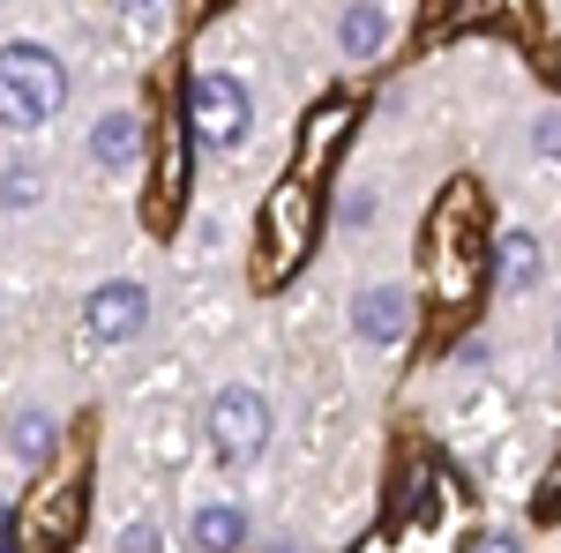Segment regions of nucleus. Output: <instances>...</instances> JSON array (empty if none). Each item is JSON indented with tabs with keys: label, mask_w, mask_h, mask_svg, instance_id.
<instances>
[{
	"label": "nucleus",
	"mask_w": 561,
	"mask_h": 553,
	"mask_svg": "<svg viewBox=\"0 0 561 553\" xmlns=\"http://www.w3.org/2000/svg\"><path fill=\"white\" fill-rule=\"evenodd\" d=\"M83 509H90V457L68 449L60 464L45 471V486L23 502V546L31 553H60L83 539Z\"/></svg>",
	"instance_id": "nucleus-4"
},
{
	"label": "nucleus",
	"mask_w": 561,
	"mask_h": 553,
	"mask_svg": "<svg viewBox=\"0 0 561 553\" xmlns=\"http://www.w3.org/2000/svg\"><path fill=\"white\" fill-rule=\"evenodd\" d=\"M314 240H322V203H314V180H307V172H285V180L270 187L262 224H255V285H262V292L293 285V277H300V262L314 255Z\"/></svg>",
	"instance_id": "nucleus-2"
},
{
	"label": "nucleus",
	"mask_w": 561,
	"mask_h": 553,
	"mask_svg": "<svg viewBox=\"0 0 561 553\" xmlns=\"http://www.w3.org/2000/svg\"><path fill=\"white\" fill-rule=\"evenodd\" d=\"M180 203H187V135L165 128V135H158V180H150V210H142V217H150L158 232H173Z\"/></svg>",
	"instance_id": "nucleus-9"
},
{
	"label": "nucleus",
	"mask_w": 561,
	"mask_h": 553,
	"mask_svg": "<svg viewBox=\"0 0 561 553\" xmlns=\"http://www.w3.org/2000/svg\"><path fill=\"white\" fill-rule=\"evenodd\" d=\"M539 150H547V158H561V120H554V113L539 120Z\"/></svg>",
	"instance_id": "nucleus-20"
},
{
	"label": "nucleus",
	"mask_w": 561,
	"mask_h": 553,
	"mask_svg": "<svg viewBox=\"0 0 561 553\" xmlns=\"http://www.w3.org/2000/svg\"><path fill=\"white\" fill-rule=\"evenodd\" d=\"M128 8H150V0H128Z\"/></svg>",
	"instance_id": "nucleus-23"
},
{
	"label": "nucleus",
	"mask_w": 561,
	"mask_h": 553,
	"mask_svg": "<svg viewBox=\"0 0 561 553\" xmlns=\"http://www.w3.org/2000/svg\"><path fill=\"white\" fill-rule=\"evenodd\" d=\"M0 195L23 210V203H38L45 195V180H38V165H8V180H0Z\"/></svg>",
	"instance_id": "nucleus-17"
},
{
	"label": "nucleus",
	"mask_w": 561,
	"mask_h": 553,
	"mask_svg": "<svg viewBox=\"0 0 561 553\" xmlns=\"http://www.w3.org/2000/svg\"><path fill=\"white\" fill-rule=\"evenodd\" d=\"M121 553H158V523H150V516L128 523V531H121Z\"/></svg>",
	"instance_id": "nucleus-18"
},
{
	"label": "nucleus",
	"mask_w": 561,
	"mask_h": 553,
	"mask_svg": "<svg viewBox=\"0 0 561 553\" xmlns=\"http://www.w3.org/2000/svg\"><path fill=\"white\" fill-rule=\"evenodd\" d=\"M465 486L449 479V471L420 457L412 479H404V494H397V523H389V546L397 553H457L465 546Z\"/></svg>",
	"instance_id": "nucleus-3"
},
{
	"label": "nucleus",
	"mask_w": 561,
	"mask_h": 553,
	"mask_svg": "<svg viewBox=\"0 0 561 553\" xmlns=\"http://www.w3.org/2000/svg\"><path fill=\"white\" fill-rule=\"evenodd\" d=\"M240 539H248V516L240 509H203L195 516V546L203 553H240Z\"/></svg>",
	"instance_id": "nucleus-15"
},
{
	"label": "nucleus",
	"mask_w": 561,
	"mask_h": 553,
	"mask_svg": "<svg viewBox=\"0 0 561 553\" xmlns=\"http://www.w3.org/2000/svg\"><path fill=\"white\" fill-rule=\"evenodd\" d=\"M83 322L98 344H128L142 337V322H150V299H142V285H98V292L83 299Z\"/></svg>",
	"instance_id": "nucleus-8"
},
{
	"label": "nucleus",
	"mask_w": 561,
	"mask_h": 553,
	"mask_svg": "<svg viewBox=\"0 0 561 553\" xmlns=\"http://www.w3.org/2000/svg\"><path fill=\"white\" fill-rule=\"evenodd\" d=\"M472 553H524V546H517V539H479Z\"/></svg>",
	"instance_id": "nucleus-21"
},
{
	"label": "nucleus",
	"mask_w": 561,
	"mask_h": 553,
	"mask_svg": "<svg viewBox=\"0 0 561 553\" xmlns=\"http://www.w3.org/2000/svg\"><path fill=\"white\" fill-rule=\"evenodd\" d=\"M248 90H240V76H195V90H187V135L203 142V150H232L240 135H248Z\"/></svg>",
	"instance_id": "nucleus-6"
},
{
	"label": "nucleus",
	"mask_w": 561,
	"mask_h": 553,
	"mask_svg": "<svg viewBox=\"0 0 561 553\" xmlns=\"http://www.w3.org/2000/svg\"><path fill=\"white\" fill-rule=\"evenodd\" d=\"M352 128H359V97H330V113H314V120H307V128H300V172H307V180L345 150Z\"/></svg>",
	"instance_id": "nucleus-10"
},
{
	"label": "nucleus",
	"mask_w": 561,
	"mask_h": 553,
	"mask_svg": "<svg viewBox=\"0 0 561 553\" xmlns=\"http://www.w3.org/2000/svg\"><path fill=\"white\" fill-rule=\"evenodd\" d=\"M479 262H486L479 187L457 180V187H442V203L427 217V292H434V307H465L472 285H479Z\"/></svg>",
	"instance_id": "nucleus-1"
},
{
	"label": "nucleus",
	"mask_w": 561,
	"mask_h": 553,
	"mask_svg": "<svg viewBox=\"0 0 561 553\" xmlns=\"http://www.w3.org/2000/svg\"><path fill=\"white\" fill-rule=\"evenodd\" d=\"M203 426H210V449L225 464H255L262 441H270V404H262L255 389H225Z\"/></svg>",
	"instance_id": "nucleus-7"
},
{
	"label": "nucleus",
	"mask_w": 561,
	"mask_h": 553,
	"mask_svg": "<svg viewBox=\"0 0 561 553\" xmlns=\"http://www.w3.org/2000/svg\"><path fill=\"white\" fill-rule=\"evenodd\" d=\"M337 38H345V53H352V60H375V53L389 45V15H382V8H352Z\"/></svg>",
	"instance_id": "nucleus-14"
},
{
	"label": "nucleus",
	"mask_w": 561,
	"mask_h": 553,
	"mask_svg": "<svg viewBox=\"0 0 561 553\" xmlns=\"http://www.w3.org/2000/svg\"><path fill=\"white\" fill-rule=\"evenodd\" d=\"M352 330L367 344H397L412 330V299L397 292V285H367V292L352 299Z\"/></svg>",
	"instance_id": "nucleus-11"
},
{
	"label": "nucleus",
	"mask_w": 561,
	"mask_h": 553,
	"mask_svg": "<svg viewBox=\"0 0 561 553\" xmlns=\"http://www.w3.org/2000/svg\"><path fill=\"white\" fill-rule=\"evenodd\" d=\"M494 269H502V285H510V292L539 285V240H531V232H502V247H494Z\"/></svg>",
	"instance_id": "nucleus-12"
},
{
	"label": "nucleus",
	"mask_w": 561,
	"mask_h": 553,
	"mask_svg": "<svg viewBox=\"0 0 561 553\" xmlns=\"http://www.w3.org/2000/svg\"><path fill=\"white\" fill-rule=\"evenodd\" d=\"M8 441H15L23 464H45V449H53V419H45V412H23V419L8 426Z\"/></svg>",
	"instance_id": "nucleus-16"
},
{
	"label": "nucleus",
	"mask_w": 561,
	"mask_h": 553,
	"mask_svg": "<svg viewBox=\"0 0 561 553\" xmlns=\"http://www.w3.org/2000/svg\"><path fill=\"white\" fill-rule=\"evenodd\" d=\"M135 142H142V120H128V113H105V120H98V135H90V158H98V165H128Z\"/></svg>",
	"instance_id": "nucleus-13"
},
{
	"label": "nucleus",
	"mask_w": 561,
	"mask_h": 553,
	"mask_svg": "<svg viewBox=\"0 0 561 553\" xmlns=\"http://www.w3.org/2000/svg\"><path fill=\"white\" fill-rule=\"evenodd\" d=\"M539 516H547V523H561V471L539 486Z\"/></svg>",
	"instance_id": "nucleus-19"
},
{
	"label": "nucleus",
	"mask_w": 561,
	"mask_h": 553,
	"mask_svg": "<svg viewBox=\"0 0 561 553\" xmlns=\"http://www.w3.org/2000/svg\"><path fill=\"white\" fill-rule=\"evenodd\" d=\"M68 105V76L45 45H8L0 53V120L8 128H45Z\"/></svg>",
	"instance_id": "nucleus-5"
},
{
	"label": "nucleus",
	"mask_w": 561,
	"mask_h": 553,
	"mask_svg": "<svg viewBox=\"0 0 561 553\" xmlns=\"http://www.w3.org/2000/svg\"><path fill=\"white\" fill-rule=\"evenodd\" d=\"M262 553H300V546H285V539H277V546H262Z\"/></svg>",
	"instance_id": "nucleus-22"
}]
</instances>
